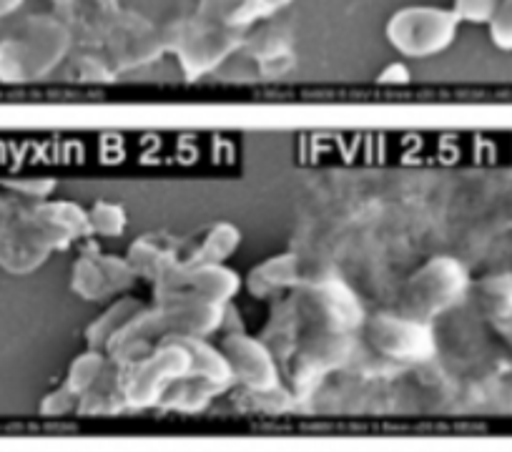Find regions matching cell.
Masks as SVG:
<instances>
[{
    "label": "cell",
    "mask_w": 512,
    "mask_h": 452,
    "mask_svg": "<svg viewBox=\"0 0 512 452\" xmlns=\"http://www.w3.org/2000/svg\"><path fill=\"white\" fill-rule=\"evenodd\" d=\"M31 204L28 199H23V196L18 194H6V196H0V242H3V237L8 234V229L13 226V221L18 219V214H21L26 206Z\"/></svg>",
    "instance_id": "21"
},
{
    "label": "cell",
    "mask_w": 512,
    "mask_h": 452,
    "mask_svg": "<svg viewBox=\"0 0 512 452\" xmlns=\"http://www.w3.org/2000/svg\"><path fill=\"white\" fill-rule=\"evenodd\" d=\"M505 221L512 226V196L507 199V204H505Z\"/></svg>",
    "instance_id": "24"
},
{
    "label": "cell",
    "mask_w": 512,
    "mask_h": 452,
    "mask_svg": "<svg viewBox=\"0 0 512 452\" xmlns=\"http://www.w3.org/2000/svg\"><path fill=\"white\" fill-rule=\"evenodd\" d=\"M297 312L304 322L312 324L314 332L349 334L364 324V309L357 294L344 279L322 277L299 282Z\"/></svg>",
    "instance_id": "6"
},
{
    "label": "cell",
    "mask_w": 512,
    "mask_h": 452,
    "mask_svg": "<svg viewBox=\"0 0 512 452\" xmlns=\"http://www.w3.org/2000/svg\"><path fill=\"white\" fill-rule=\"evenodd\" d=\"M6 189L13 191V194L23 196L28 201H41L51 194L53 181L46 179H18V181H6Z\"/></svg>",
    "instance_id": "20"
},
{
    "label": "cell",
    "mask_w": 512,
    "mask_h": 452,
    "mask_svg": "<svg viewBox=\"0 0 512 452\" xmlns=\"http://www.w3.org/2000/svg\"><path fill=\"white\" fill-rule=\"evenodd\" d=\"M352 352L349 334L337 332H314L307 342L294 350L289 362V380L299 390H312L332 370H337Z\"/></svg>",
    "instance_id": "8"
},
{
    "label": "cell",
    "mask_w": 512,
    "mask_h": 452,
    "mask_svg": "<svg viewBox=\"0 0 512 452\" xmlns=\"http://www.w3.org/2000/svg\"><path fill=\"white\" fill-rule=\"evenodd\" d=\"M231 367V377L254 392H269L279 385V367L272 352L249 334H231L219 347Z\"/></svg>",
    "instance_id": "9"
},
{
    "label": "cell",
    "mask_w": 512,
    "mask_h": 452,
    "mask_svg": "<svg viewBox=\"0 0 512 452\" xmlns=\"http://www.w3.org/2000/svg\"><path fill=\"white\" fill-rule=\"evenodd\" d=\"M23 0H0V18L11 16L18 6H21Z\"/></svg>",
    "instance_id": "23"
},
{
    "label": "cell",
    "mask_w": 512,
    "mask_h": 452,
    "mask_svg": "<svg viewBox=\"0 0 512 452\" xmlns=\"http://www.w3.org/2000/svg\"><path fill=\"white\" fill-rule=\"evenodd\" d=\"M487 28H490L492 46L512 53V0H502Z\"/></svg>",
    "instance_id": "18"
},
{
    "label": "cell",
    "mask_w": 512,
    "mask_h": 452,
    "mask_svg": "<svg viewBox=\"0 0 512 452\" xmlns=\"http://www.w3.org/2000/svg\"><path fill=\"white\" fill-rule=\"evenodd\" d=\"M239 229L231 224H216L199 239L191 257L186 259V267H201V264H221L236 252L239 247Z\"/></svg>",
    "instance_id": "16"
},
{
    "label": "cell",
    "mask_w": 512,
    "mask_h": 452,
    "mask_svg": "<svg viewBox=\"0 0 512 452\" xmlns=\"http://www.w3.org/2000/svg\"><path fill=\"white\" fill-rule=\"evenodd\" d=\"M475 299L482 317L502 345L512 352V274H490L475 284Z\"/></svg>",
    "instance_id": "12"
},
{
    "label": "cell",
    "mask_w": 512,
    "mask_h": 452,
    "mask_svg": "<svg viewBox=\"0 0 512 452\" xmlns=\"http://www.w3.org/2000/svg\"><path fill=\"white\" fill-rule=\"evenodd\" d=\"M139 274L128 262H116L113 257H83L73 267V289L88 302H103L113 294L126 292Z\"/></svg>",
    "instance_id": "11"
},
{
    "label": "cell",
    "mask_w": 512,
    "mask_h": 452,
    "mask_svg": "<svg viewBox=\"0 0 512 452\" xmlns=\"http://www.w3.org/2000/svg\"><path fill=\"white\" fill-rule=\"evenodd\" d=\"M68 36L58 23L33 18L0 41V81H36L61 61Z\"/></svg>",
    "instance_id": "3"
},
{
    "label": "cell",
    "mask_w": 512,
    "mask_h": 452,
    "mask_svg": "<svg viewBox=\"0 0 512 452\" xmlns=\"http://www.w3.org/2000/svg\"><path fill=\"white\" fill-rule=\"evenodd\" d=\"M410 81H412V73L402 61L390 63V66L382 68V73L377 76L379 86H407Z\"/></svg>",
    "instance_id": "22"
},
{
    "label": "cell",
    "mask_w": 512,
    "mask_h": 452,
    "mask_svg": "<svg viewBox=\"0 0 512 452\" xmlns=\"http://www.w3.org/2000/svg\"><path fill=\"white\" fill-rule=\"evenodd\" d=\"M472 292V279L465 264L455 257H432L407 279L402 289V312L432 322L450 312Z\"/></svg>",
    "instance_id": "2"
},
{
    "label": "cell",
    "mask_w": 512,
    "mask_h": 452,
    "mask_svg": "<svg viewBox=\"0 0 512 452\" xmlns=\"http://www.w3.org/2000/svg\"><path fill=\"white\" fill-rule=\"evenodd\" d=\"M189 292L209 299V302L226 304L239 292V274L226 269L224 264H201V267H184V279Z\"/></svg>",
    "instance_id": "15"
},
{
    "label": "cell",
    "mask_w": 512,
    "mask_h": 452,
    "mask_svg": "<svg viewBox=\"0 0 512 452\" xmlns=\"http://www.w3.org/2000/svg\"><path fill=\"white\" fill-rule=\"evenodd\" d=\"M126 226V214H123L121 206L116 204H96L88 214V229L93 234H101V237H118Z\"/></svg>",
    "instance_id": "17"
},
{
    "label": "cell",
    "mask_w": 512,
    "mask_h": 452,
    "mask_svg": "<svg viewBox=\"0 0 512 452\" xmlns=\"http://www.w3.org/2000/svg\"><path fill=\"white\" fill-rule=\"evenodd\" d=\"M88 229V214L63 201H31L0 242V269L28 274Z\"/></svg>",
    "instance_id": "1"
},
{
    "label": "cell",
    "mask_w": 512,
    "mask_h": 452,
    "mask_svg": "<svg viewBox=\"0 0 512 452\" xmlns=\"http://www.w3.org/2000/svg\"><path fill=\"white\" fill-rule=\"evenodd\" d=\"M156 324L169 329L171 337H206L221 324V304L194 292L176 294L154 314Z\"/></svg>",
    "instance_id": "10"
},
{
    "label": "cell",
    "mask_w": 512,
    "mask_h": 452,
    "mask_svg": "<svg viewBox=\"0 0 512 452\" xmlns=\"http://www.w3.org/2000/svg\"><path fill=\"white\" fill-rule=\"evenodd\" d=\"M362 327L369 347L384 360L405 362V365H425L435 360L437 342L432 322L407 312H379L364 319Z\"/></svg>",
    "instance_id": "5"
},
{
    "label": "cell",
    "mask_w": 512,
    "mask_h": 452,
    "mask_svg": "<svg viewBox=\"0 0 512 452\" xmlns=\"http://www.w3.org/2000/svg\"><path fill=\"white\" fill-rule=\"evenodd\" d=\"M460 16L452 8L437 6H410L397 11L387 21V43L402 58H435L455 43L460 33Z\"/></svg>",
    "instance_id": "4"
},
{
    "label": "cell",
    "mask_w": 512,
    "mask_h": 452,
    "mask_svg": "<svg viewBox=\"0 0 512 452\" xmlns=\"http://www.w3.org/2000/svg\"><path fill=\"white\" fill-rule=\"evenodd\" d=\"M128 264L134 267L139 277L166 282L179 269V264H176V244H171L164 237H144L131 247Z\"/></svg>",
    "instance_id": "14"
},
{
    "label": "cell",
    "mask_w": 512,
    "mask_h": 452,
    "mask_svg": "<svg viewBox=\"0 0 512 452\" xmlns=\"http://www.w3.org/2000/svg\"><path fill=\"white\" fill-rule=\"evenodd\" d=\"M500 3L502 0H455L452 11L460 16V21L475 23V26H487Z\"/></svg>",
    "instance_id": "19"
},
{
    "label": "cell",
    "mask_w": 512,
    "mask_h": 452,
    "mask_svg": "<svg viewBox=\"0 0 512 452\" xmlns=\"http://www.w3.org/2000/svg\"><path fill=\"white\" fill-rule=\"evenodd\" d=\"M189 370L191 355L186 350L184 339H179V342L174 339L169 345H161L151 357L136 362L131 367V375L123 377L121 390L131 405H154V402L164 400L174 382L189 375Z\"/></svg>",
    "instance_id": "7"
},
{
    "label": "cell",
    "mask_w": 512,
    "mask_h": 452,
    "mask_svg": "<svg viewBox=\"0 0 512 452\" xmlns=\"http://www.w3.org/2000/svg\"><path fill=\"white\" fill-rule=\"evenodd\" d=\"M249 292L254 297L262 299H272V297H282L287 289H297L299 287V262L297 257L292 254H279V257L267 259L264 264L254 269L249 274Z\"/></svg>",
    "instance_id": "13"
}]
</instances>
